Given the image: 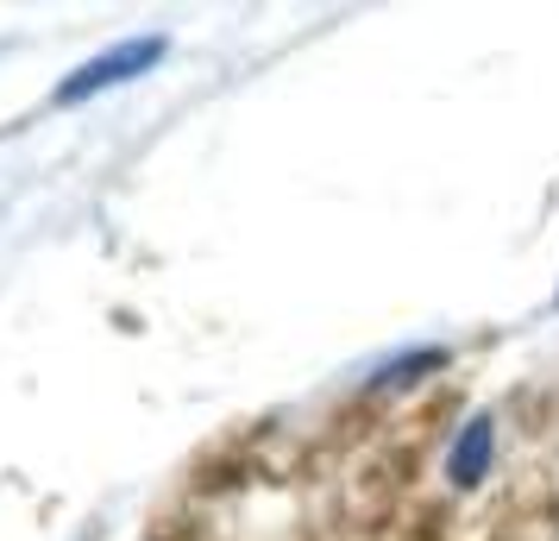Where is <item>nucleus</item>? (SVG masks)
<instances>
[{"instance_id":"f257e3e1","label":"nucleus","mask_w":559,"mask_h":541,"mask_svg":"<svg viewBox=\"0 0 559 541\" xmlns=\"http://www.w3.org/2000/svg\"><path fill=\"white\" fill-rule=\"evenodd\" d=\"M164 51H170V38L164 32H152V38H120L114 51L102 57H88L82 70H70V77L57 82V107H82V102H95V95H107V89H120V82L132 77H145V70H157L164 63Z\"/></svg>"},{"instance_id":"7ed1b4c3","label":"nucleus","mask_w":559,"mask_h":541,"mask_svg":"<svg viewBox=\"0 0 559 541\" xmlns=\"http://www.w3.org/2000/svg\"><path fill=\"white\" fill-rule=\"evenodd\" d=\"M453 365V353L447 346H408V353H396V360H383L371 378H365V390L371 397H383V390H408L421 385V378H433V372H447Z\"/></svg>"},{"instance_id":"f03ea898","label":"nucleus","mask_w":559,"mask_h":541,"mask_svg":"<svg viewBox=\"0 0 559 541\" xmlns=\"http://www.w3.org/2000/svg\"><path fill=\"white\" fill-rule=\"evenodd\" d=\"M490 466H497V415L478 410V415H465V428H459L453 447H447V485L478 491L484 479H490Z\"/></svg>"},{"instance_id":"20e7f679","label":"nucleus","mask_w":559,"mask_h":541,"mask_svg":"<svg viewBox=\"0 0 559 541\" xmlns=\"http://www.w3.org/2000/svg\"><path fill=\"white\" fill-rule=\"evenodd\" d=\"M554 309H559V290H554Z\"/></svg>"}]
</instances>
